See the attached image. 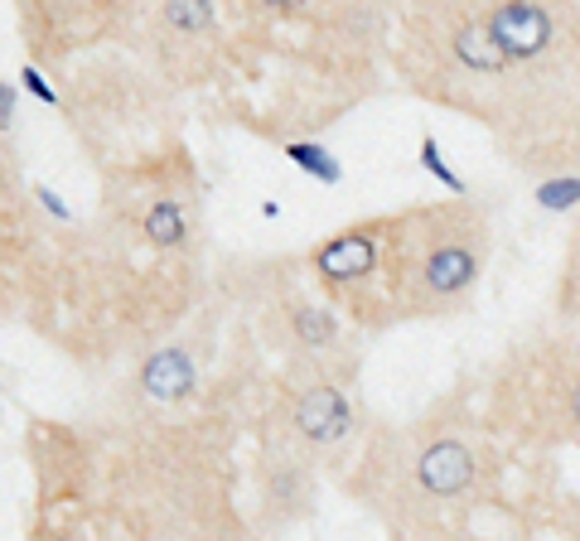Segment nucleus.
Listing matches in <instances>:
<instances>
[{
  "label": "nucleus",
  "mask_w": 580,
  "mask_h": 541,
  "mask_svg": "<svg viewBox=\"0 0 580 541\" xmlns=\"http://www.w3.org/2000/svg\"><path fill=\"white\" fill-rule=\"evenodd\" d=\"M102 199L92 222L54 228L63 214L49 208V232L20 199V232L6 228V247H20V320L73 358L107 363L116 353L151 348L165 339L199 295L204 218L199 175L189 150L155 160L97 169Z\"/></svg>",
  "instance_id": "nucleus-1"
},
{
  "label": "nucleus",
  "mask_w": 580,
  "mask_h": 541,
  "mask_svg": "<svg viewBox=\"0 0 580 541\" xmlns=\"http://www.w3.org/2000/svg\"><path fill=\"white\" fill-rule=\"evenodd\" d=\"M387 69L518 175H580V0H387Z\"/></svg>",
  "instance_id": "nucleus-2"
},
{
  "label": "nucleus",
  "mask_w": 580,
  "mask_h": 541,
  "mask_svg": "<svg viewBox=\"0 0 580 541\" xmlns=\"http://www.w3.org/2000/svg\"><path fill=\"white\" fill-rule=\"evenodd\" d=\"M228 59L214 97L232 126L296 141L334 126L387 69V0H222Z\"/></svg>",
  "instance_id": "nucleus-3"
},
{
  "label": "nucleus",
  "mask_w": 580,
  "mask_h": 541,
  "mask_svg": "<svg viewBox=\"0 0 580 541\" xmlns=\"http://www.w3.org/2000/svg\"><path fill=\"white\" fill-rule=\"evenodd\" d=\"M527 455L532 450H518L494 430L479 392H450L412 420L367 426L344 493L392 537H489L498 532L494 518L522 508ZM527 532L537 527L527 522Z\"/></svg>",
  "instance_id": "nucleus-4"
},
{
  "label": "nucleus",
  "mask_w": 580,
  "mask_h": 541,
  "mask_svg": "<svg viewBox=\"0 0 580 541\" xmlns=\"http://www.w3.org/2000/svg\"><path fill=\"white\" fill-rule=\"evenodd\" d=\"M494 257V222L469 194L359 218L305 252L310 285L353 329L455 320L479 295Z\"/></svg>",
  "instance_id": "nucleus-5"
},
{
  "label": "nucleus",
  "mask_w": 580,
  "mask_h": 541,
  "mask_svg": "<svg viewBox=\"0 0 580 541\" xmlns=\"http://www.w3.org/2000/svg\"><path fill=\"white\" fill-rule=\"evenodd\" d=\"M484 416L532 455L580 450V320L537 324L479 377Z\"/></svg>",
  "instance_id": "nucleus-6"
},
{
  "label": "nucleus",
  "mask_w": 580,
  "mask_h": 541,
  "mask_svg": "<svg viewBox=\"0 0 580 541\" xmlns=\"http://www.w3.org/2000/svg\"><path fill=\"white\" fill-rule=\"evenodd\" d=\"M155 0H15L20 34L30 44V63L69 77L83 54L102 44L131 49Z\"/></svg>",
  "instance_id": "nucleus-7"
},
{
  "label": "nucleus",
  "mask_w": 580,
  "mask_h": 541,
  "mask_svg": "<svg viewBox=\"0 0 580 541\" xmlns=\"http://www.w3.org/2000/svg\"><path fill=\"white\" fill-rule=\"evenodd\" d=\"M131 49L175 92H214L228 59L222 0H155Z\"/></svg>",
  "instance_id": "nucleus-8"
},
{
  "label": "nucleus",
  "mask_w": 580,
  "mask_h": 541,
  "mask_svg": "<svg viewBox=\"0 0 580 541\" xmlns=\"http://www.w3.org/2000/svg\"><path fill=\"white\" fill-rule=\"evenodd\" d=\"M551 310H557L561 320H580V218L571 228V242H566V252H561V275H557Z\"/></svg>",
  "instance_id": "nucleus-9"
},
{
  "label": "nucleus",
  "mask_w": 580,
  "mask_h": 541,
  "mask_svg": "<svg viewBox=\"0 0 580 541\" xmlns=\"http://www.w3.org/2000/svg\"><path fill=\"white\" fill-rule=\"evenodd\" d=\"M281 150H286V160H290V165H296V169H305V175H314L320 184H339V175H344V169H339V160H334V155H329L324 145L305 141V136L286 141Z\"/></svg>",
  "instance_id": "nucleus-10"
},
{
  "label": "nucleus",
  "mask_w": 580,
  "mask_h": 541,
  "mask_svg": "<svg viewBox=\"0 0 580 541\" xmlns=\"http://www.w3.org/2000/svg\"><path fill=\"white\" fill-rule=\"evenodd\" d=\"M421 165H426L431 175L441 179V184H445V189H450V194H469V184L459 179L455 169H450V165L441 160V145H435V136H421Z\"/></svg>",
  "instance_id": "nucleus-11"
}]
</instances>
